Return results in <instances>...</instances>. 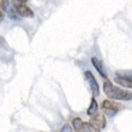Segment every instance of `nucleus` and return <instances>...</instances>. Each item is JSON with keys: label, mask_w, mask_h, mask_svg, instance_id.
Segmentation results:
<instances>
[{"label": "nucleus", "mask_w": 132, "mask_h": 132, "mask_svg": "<svg viewBox=\"0 0 132 132\" xmlns=\"http://www.w3.org/2000/svg\"><path fill=\"white\" fill-rule=\"evenodd\" d=\"M117 76H124L132 78V71H120V72H117Z\"/></svg>", "instance_id": "obj_12"}, {"label": "nucleus", "mask_w": 132, "mask_h": 132, "mask_svg": "<svg viewBox=\"0 0 132 132\" xmlns=\"http://www.w3.org/2000/svg\"><path fill=\"white\" fill-rule=\"evenodd\" d=\"M97 109H98V104L96 102V100H95V97H93L90 102V106H89V108H88V111H87V114L89 117H93L94 114L97 113Z\"/></svg>", "instance_id": "obj_9"}, {"label": "nucleus", "mask_w": 132, "mask_h": 132, "mask_svg": "<svg viewBox=\"0 0 132 132\" xmlns=\"http://www.w3.org/2000/svg\"><path fill=\"white\" fill-rule=\"evenodd\" d=\"M7 12H9V17L11 18V19H14V21H18L19 18H21V16L17 13V11L16 10H12V9H9L7 10Z\"/></svg>", "instance_id": "obj_10"}, {"label": "nucleus", "mask_w": 132, "mask_h": 132, "mask_svg": "<svg viewBox=\"0 0 132 132\" xmlns=\"http://www.w3.org/2000/svg\"><path fill=\"white\" fill-rule=\"evenodd\" d=\"M103 91L107 95L108 98L117 101H131L132 100V91L124 90L119 87H114L111 80L108 78L104 80L103 83Z\"/></svg>", "instance_id": "obj_1"}, {"label": "nucleus", "mask_w": 132, "mask_h": 132, "mask_svg": "<svg viewBox=\"0 0 132 132\" xmlns=\"http://www.w3.org/2000/svg\"><path fill=\"white\" fill-rule=\"evenodd\" d=\"M17 1H21V3H27L28 0H17Z\"/></svg>", "instance_id": "obj_15"}, {"label": "nucleus", "mask_w": 132, "mask_h": 132, "mask_svg": "<svg viewBox=\"0 0 132 132\" xmlns=\"http://www.w3.org/2000/svg\"><path fill=\"white\" fill-rule=\"evenodd\" d=\"M0 5L3 7V10L5 11V12H7V10L10 9V0H1V1H0Z\"/></svg>", "instance_id": "obj_11"}, {"label": "nucleus", "mask_w": 132, "mask_h": 132, "mask_svg": "<svg viewBox=\"0 0 132 132\" xmlns=\"http://www.w3.org/2000/svg\"><path fill=\"white\" fill-rule=\"evenodd\" d=\"M5 11L3 10V7H1V5H0V23L4 21V17H5V13H4Z\"/></svg>", "instance_id": "obj_13"}, {"label": "nucleus", "mask_w": 132, "mask_h": 132, "mask_svg": "<svg viewBox=\"0 0 132 132\" xmlns=\"http://www.w3.org/2000/svg\"><path fill=\"white\" fill-rule=\"evenodd\" d=\"M114 82L124 88H130V89H132V78L124 77V76H117L114 78Z\"/></svg>", "instance_id": "obj_8"}, {"label": "nucleus", "mask_w": 132, "mask_h": 132, "mask_svg": "<svg viewBox=\"0 0 132 132\" xmlns=\"http://www.w3.org/2000/svg\"><path fill=\"white\" fill-rule=\"evenodd\" d=\"M60 131H61V132H65V131H75V130L71 129V127H70L69 125H64V126H63V129L60 130Z\"/></svg>", "instance_id": "obj_14"}, {"label": "nucleus", "mask_w": 132, "mask_h": 132, "mask_svg": "<svg viewBox=\"0 0 132 132\" xmlns=\"http://www.w3.org/2000/svg\"><path fill=\"white\" fill-rule=\"evenodd\" d=\"M72 126L75 131L78 132H95L96 130L90 125V122H84L80 118H75L72 120Z\"/></svg>", "instance_id": "obj_3"}, {"label": "nucleus", "mask_w": 132, "mask_h": 132, "mask_svg": "<svg viewBox=\"0 0 132 132\" xmlns=\"http://www.w3.org/2000/svg\"><path fill=\"white\" fill-rule=\"evenodd\" d=\"M84 76H85V79H87L88 84L90 87V90L93 93V95L94 96H98L100 95V87H98V83H97V80H96V78L94 77V75L90 71H85Z\"/></svg>", "instance_id": "obj_5"}, {"label": "nucleus", "mask_w": 132, "mask_h": 132, "mask_svg": "<svg viewBox=\"0 0 132 132\" xmlns=\"http://www.w3.org/2000/svg\"><path fill=\"white\" fill-rule=\"evenodd\" d=\"M90 125L94 127L96 131H101V130H103L104 127H106V119H104L103 115H101V114H94L93 117H91L90 119Z\"/></svg>", "instance_id": "obj_6"}, {"label": "nucleus", "mask_w": 132, "mask_h": 132, "mask_svg": "<svg viewBox=\"0 0 132 132\" xmlns=\"http://www.w3.org/2000/svg\"><path fill=\"white\" fill-rule=\"evenodd\" d=\"M91 64L94 65V67L96 69V71L100 73L101 76L103 77L104 79H107L108 76H107V72H106V70H104L103 63H102V61H101L98 58H96V56H93V58H91Z\"/></svg>", "instance_id": "obj_7"}, {"label": "nucleus", "mask_w": 132, "mask_h": 132, "mask_svg": "<svg viewBox=\"0 0 132 132\" xmlns=\"http://www.w3.org/2000/svg\"><path fill=\"white\" fill-rule=\"evenodd\" d=\"M102 108H103V112L108 117H113V115H115L119 111L124 109V107H122L120 103L114 102V101H112V100H104L103 102H102Z\"/></svg>", "instance_id": "obj_2"}, {"label": "nucleus", "mask_w": 132, "mask_h": 132, "mask_svg": "<svg viewBox=\"0 0 132 132\" xmlns=\"http://www.w3.org/2000/svg\"><path fill=\"white\" fill-rule=\"evenodd\" d=\"M14 10L17 11V13L23 18H32L34 17V12L25 5V3H21V1H17V0H16V3H14Z\"/></svg>", "instance_id": "obj_4"}]
</instances>
